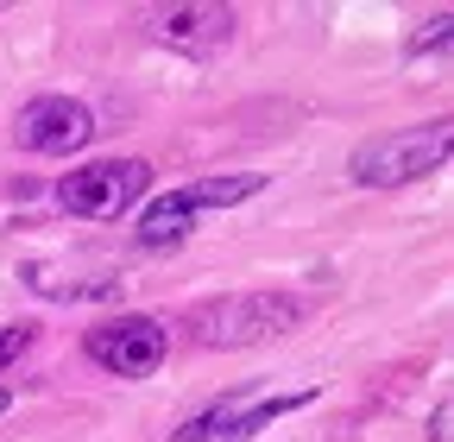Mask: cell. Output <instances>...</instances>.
Segmentation results:
<instances>
[{
    "label": "cell",
    "instance_id": "obj_5",
    "mask_svg": "<svg viewBox=\"0 0 454 442\" xmlns=\"http://www.w3.org/2000/svg\"><path fill=\"white\" fill-rule=\"evenodd\" d=\"M13 133L38 158H64V152H76V146L95 139V114H89V101H76V95H38V101L20 107Z\"/></svg>",
    "mask_w": 454,
    "mask_h": 442
},
{
    "label": "cell",
    "instance_id": "obj_10",
    "mask_svg": "<svg viewBox=\"0 0 454 442\" xmlns=\"http://www.w3.org/2000/svg\"><path fill=\"white\" fill-rule=\"evenodd\" d=\"M7 405H13V392H7V385H0V411H7Z\"/></svg>",
    "mask_w": 454,
    "mask_h": 442
},
{
    "label": "cell",
    "instance_id": "obj_1",
    "mask_svg": "<svg viewBox=\"0 0 454 442\" xmlns=\"http://www.w3.org/2000/svg\"><path fill=\"white\" fill-rule=\"evenodd\" d=\"M316 304L303 291H234V297H208L184 316V335L196 348H247L265 335H284L297 328Z\"/></svg>",
    "mask_w": 454,
    "mask_h": 442
},
{
    "label": "cell",
    "instance_id": "obj_4",
    "mask_svg": "<svg viewBox=\"0 0 454 442\" xmlns=\"http://www.w3.org/2000/svg\"><path fill=\"white\" fill-rule=\"evenodd\" d=\"M82 354L101 367V373H114V379H145V373H158L164 367V354H170V328L158 322V316H107V322H95L89 335H82Z\"/></svg>",
    "mask_w": 454,
    "mask_h": 442
},
{
    "label": "cell",
    "instance_id": "obj_2",
    "mask_svg": "<svg viewBox=\"0 0 454 442\" xmlns=\"http://www.w3.org/2000/svg\"><path fill=\"white\" fill-rule=\"evenodd\" d=\"M448 152H454V121L397 127V133H379V139L354 146L348 178H354L360 190H397V184H417V178L442 171Z\"/></svg>",
    "mask_w": 454,
    "mask_h": 442
},
{
    "label": "cell",
    "instance_id": "obj_9",
    "mask_svg": "<svg viewBox=\"0 0 454 442\" xmlns=\"http://www.w3.org/2000/svg\"><path fill=\"white\" fill-rule=\"evenodd\" d=\"M26 348H32V328H26V322H7V328H0V373H7Z\"/></svg>",
    "mask_w": 454,
    "mask_h": 442
},
{
    "label": "cell",
    "instance_id": "obj_3",
    "mask_svg": "<svg viewBox=\"0 0 454 442\" xmlns=\"http://www.w3.org/2000/svg\"><path fill=\"white\" fill-rule=\"evenodd\" d=\"M145 190H152L145 158H95V164H82V171H70L57 184V202L82 221H121Z\"/></svg>",
    "mask_w": 454,
    "mask_h": 442
},
{
    "label": "cell",
    "instance_id": "obj_8",
    "mask_svg": "<svg viewBox=\"0 0 454 442\" xmlns=\"http://www.w3.org/2000/svg\"><path fill=\"white\" fill-rule=\"evenodd\" d=\"M448 26H454L448 13H429V20L411 32V44H404V51H411V58H423V51H442V44H448Z\"/></svg>",
    "mask_w": 454,
    "mask_h": 442
},
{
    "label": "cell",
    "instance_id": "obj_7",
    "mask_svg": "<svg viewBox=\"0 0 454 442\" xmlns=\"http://www.w3.org/2000/svg\"><path fill=\"white\" fill-rule=\"evenodd\" d=\"M297 405H309V392H291V399H259V405H215V411H202V417H190V423H177L170 430V442H208V436H221V442H240V436H253V430H265L271 417H284V411H297Z\"/></svg>",
    "mask_w": 454,
    "mask_h": 442
},
{
    "label": "cell",
    "instance_id": "obj_6",
    "mask_svg": "<svg viewBox=\"0 0 454 442\" xmlns=\"http://www.w3.org/2000/svg\"><path fill=\"white\" fill-rule=\"evenodd\" d=\"M139 26L177 51H221L234 38V7H221V0H170V7H145Z\"/></svg>",
    "mask_w": 454,
    "mask_h": 442
}]
</instances>
